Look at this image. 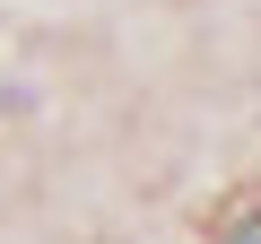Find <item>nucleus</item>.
Returning a JSON list of instances; mask_svg holds the SVG:
<instances>
[{"label":"nucleus","instance_id":"1","mask_svg":"<svg viewBox=\"0 0 261 244\" xmlns=\"http://www.w3.org/2000/svg\"><path fill=\"white\" fill-rule=\"evenodd\" d=\"M235 244H261V235H235Z\"/></svg>","mask_w":261,"mask_h":244}]
</instances>
